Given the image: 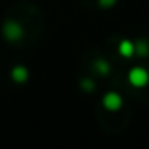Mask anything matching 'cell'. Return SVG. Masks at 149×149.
Wrapping results in <instances>:
<instances>
[{
    "label": "cell",
    "mask_w": 149,
    "mask_h": 149,
    "mask_svg": "<svg viewBox=\"0 0 149 149\" xmlns=\"http://www.w3.org/2000/svg\"><path fill=\"white\" fill-rule=\"evenodd\" d=\"M2 32H4V37H6L7 40H11V42L19 40L21 35H23V28H21V25L16 23V21H6L4 26H2Z\"/></svg>",
    "instance_id": "1"
},
{
    "label": "cell",
    "mask_w": 149,
    "mask_h": 149,
    "mask_svg": "<svg viewBox=\"0 0 149 149\" xmlns=\"http://www.w3.org/2000/svg\"><path fill=\"white\" fill-rule=\"evenodd\" d=\"M13 79H14L16 83H25V81L28 79V72H26V68L21 67V65L14 67V68H13Z\"/></svg>",
    "instance_id": "2"
}]
</instances>
